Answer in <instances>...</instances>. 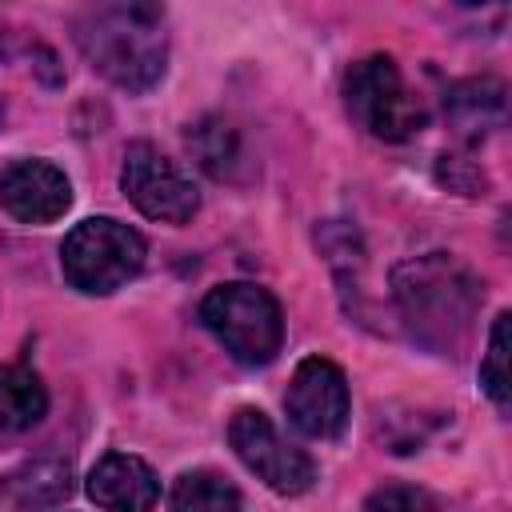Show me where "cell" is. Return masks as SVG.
I'll list each match as a JSON object with an SVG mask.
<instances>
[{
	"label": "cell",
	"instance_id": "obj_10",
	"mask_svg": "<svg viewBox=\"0 0 512 512\" xmlns=\"http://www.w3.org/2000/svg\"><path fill=\"white\" fill-rule=\"evenodd\" d=\"M88 496L104 508V512H148L160 500V480L156 472L128 452H108L96 460V468L88 472Z\"/></svg>",
	"mask_w": 512,
	"mask_h": 512
},
{
	"label": "cell",
	"instance_id": "obj_1",
	"mask_svg": "<svg viewBox=\"0 0 512 512\" xmlns=\"http://www.w3.org/2000/svg\"><path fill=\"white\" fill-rule=\"evenodd\" d=\"M392 300L416 344L440 356H456L472 332L484 284L452 252H428L396 264Z\"/></svg>",
	"mask_w": 512,
	"mask_h": 512
},
{
	"label": "cell",
	"instance_id": "obj_17",
	"mask_svg": "<svg viewBox=\"0 0 512 512\" xmlns=\"http://www.w3.org/2000/svg\"><path fill=\"white\" fill-rule=\"evenodd\" d=\"M364 512H436V500L416 484H384L364 500Z\"/></svg>",
	"mask_w": 512,
	"mask_h": 512
},
{
	"label": "cell",
	"instance_id": "obj_13",
	"mask_svg": "<svg viewBox=\"0 0 512 512\" xmlns=\"http://www.w3.org/2000/svg\"><path fill=\"white\" fill-rule=\"evenodd\" d=\"M48 412V388L28 364L0 368V432H28Z\"/></svg>",
	"mask_w": 512,
	"mask_h": 512
},
{
	"label": "cell",
	"instance_id": "obj_12",
	"mask_svg": "<svg viewBox=\"0 0 512 512\" xmlns=\"http://www.w3.org/2000/svg\"><path fill=\"white\" fill-rule=\"evenodd\" d=\"M4 492L16 508H52L72 492V464L56 456H40L4 476Z\"/></svg>",
	"mask_w": 512,
	"mask_h": 512
},
{
	"label": "cell",
	"instance_id": "obj_16",
	"mask_svg": "<svg viewBox=\"0 0 512 512\" xmlns=\"http://www.w3.org/2000/svg\"><path fill=\"white\" fill-rule=\"evenodd\" d=\"M480 384L484 392L492 396V404H508V312H500L492 320V332H488V352L480 360Z\"/></svg>",
	"mask_w": 512,
	"mask_h": 512
},
{
	"label": "cell",
	"instance_id": "obj_6",
	"mask_svg": "<svg viewBox=\"0 0 512 512\" xmlns=\"http://www.w3.org/2000/svg\"><path fill=\"white\" fill-rule=\"evenodd\" d=\"M228 444L240 456V464L280 496H300L316 484L312 456L292 448L260 408H240L228 420Z\"/></svg>",
	"mask_w": 512,
	"mask_h": 512
},
{
	"label": "cell",
	"instance_id": "obj_18",
	"mask_svg": "<svg viewBox=\"0 0 512 512\" xmlns=\"http://www.w3.org/2000/svg\"><path fill=\"white\" fill-rule=\"evenodd\" d=\"M0 120H4V100H0Z\"/></svg>",
	"mask_w": 512,
	"mask_h": 512
},
{
	"label": "cell",
	"instance_id": "obj_11",
	"mask_svg": "<svg viewBox=\"0 0 512 512\" xmlns=\"http://www.w3.org/2000/svg\"><path fill=\"white\" fill-rule=\"evenodd\" d=\"M444 112L460 136H484L504 124V84L492 76L460 80L444 96Z\"/></svg>",
	"mask_w": 512,
	"mask_h": 512
},
{
	"label": "cell",
	"instance_id": "obj_15",
	"mask_svg": "<svg viewBox=\"0 0 512 512\" xmlns=\"http://www.w3.org/2000/svg\"><path fill=\"white\" fill-rule=\"evenodd\" d=\"M172 512H240V492L216 472H184L168 492Z\"/></svg>",
	"mask_w": 512,
	"mask_h": 512
},
{
	"label": "cell",
	"instance_id": "obj_7",
	"mask_svg": "<svg viewBox=\"0 0 512 512\" xmlns=\"http://www.w3.org/2000/svg\"><path fill=\"white\" fill-rule=\"evenodd\" d=\"M120 188L136 204V212L160 224H188L200 208V192L192 176L152 144H132L124 152Z\"/></svg>",
	"mask_w": 512,
	"mask_h": 512
},
{
	"label": "cell",
	"instance_id": "obj_9",
	"mask_svg": "<svg viewBox=\"0 0 512 512\" xmlns=\"http://www.w3.org/2000/svg\"><path fill=\"white\" fill-rule=\"evenodd\" d=\"M72 184L48 160H12L0 168V208L20 224H52L68 212Z\"/></svg>",
	"mask_w": 512,
	"mask_h": 512
},
{
	"label": "cell",
	"instance_id": "obj_5",
	"mask_svg": "<svg viewBox=\"0 0 512 512\" xmlns=\"http://www.w3.org/2000/svg\"><path fill=\"white\" fill-rule=\"evenodd\" d=\"M344 104H348V116L384 144L412 140L428 120L424 100L408 88L392 56L356 60L344 76Z\"/></svg>",
	"mask_w": 512,
	"mask_h": 512
},
{
	"label": "cell",
	"instance_id": "obj_3",
	"mask_svg": "<svg viewBox=\"0 0 512 512\" xmlns=\"http://www.w3.org/2000/svg\"><path fill=\"white\" fill-rule=\"evenodd\" d=\"M200 320L224 344V352L248 368L276 360V352L284 344V312H280L276 296L248 280L212 288L200 304Z\"/></svg>",
	"mask_w": 512,
	"mask_h": 512
},
{
	"label": "cell",
	"instance_id": "obj_14",
	"mask_svg": "<svg viewBox=\"0 0 512 512\" xmlns=\"http://www.w3.org/2000/svg\"><path fill=\"white\" fill-rule=\"evenodd\" d=\"M188 148L208 176L236 180V164L244 152H240V132L224 116H204V120L188 124Z\"/></svg>",
	"mask_w": 512,
	"mask_h": 512
},
{
	"label": "cell",
	"instance_id": "obj_4",
	"mask_svg": "<svg viewBox=\"0 0 512 512\" xmlns=\"http://www.w3.org/2000/svg\"><path fill=\"white\" fill-rule=\"evenodd\" d=\"M144 256H148L144 236L112 216L80 220L60 244L64 280L88 296H108L124 288L144 268Z\"/></svg>",
	"mask_w": 512,
	"mask_h": 512
},
{
	"label": "cell",
	"instance_id": "obj_8",
	"mask_svg": "<svg viewBox=\"0 0 512 512\" xmlns=\"http://www.w3.org/2000/svg\"><path fill=\"white\" fill-rule=\"evenodd\" d=\"M284 408H288V420L312 436V440H332L344 432L348 424V380L340 372V364L324 360V356H308L296 364L292 372V384L284 392Z\"/></svg>",
	"mask_w": 512,
	"mask_h": 512
},
{
	"label": "cell",
	"instance_id": "obj_2",
	"mask_svg": "<svg viewBox=\"0 0 512 512\" xmlns=\"http://www.w3.org/2000/svg\"><path fill=\"white\" fill-rule=\"evenodd\" d=\"M76 44L84 60L124 92H148L168 68L164 12L152 4H104L84 12Z\"/></svg>",
	"mask_w": 512,
	"mask_h": 512
}]
</instances>
